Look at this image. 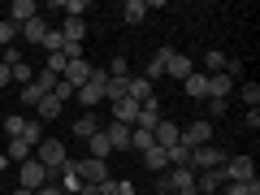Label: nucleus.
<instances>
[{
	"mask_svg": "<svg viewBox=\"0 0 260 195\" xmlns=\"http://www.w3.org/2000/svg\"><path fill=\"white\" fill-rule=\"evenodd\" d=\"M74 169H78V178H83V182H104V178H109V165H104V160H95V156H83V160H74Z\"/></svg>",
	"mask_w": 260,
	"mask_h": 195,
	"instance_id": "6e6552de",
	"label": "nucleus"
},
{
	"mask_svg": "<svg viewBox=\"0 0 260 195\" xmlns=\"http://www.w3.org/2000/svg\"><path fill=\"white\" fill-rule=\"evenodd\" d=\"M35 195H65V191H61V186H52V182H44V186H39Z\"/></svg>",
	"mask_w": 260,
	"mask_h": 195,
	"instance_id": "a19ab883",
	"label": "nucleus"
},
{
	"mask_svg": "<svg viewBox=\"0 0 260 195\" xmlns=\"http://www.w3.org/2000/svg\"><path fill=\"white\" fill-rule=\"evenodd\" d=\"M148 95H152V83H148V78H126V100L143 104Z\"/></svg>",
	"mask_w": 260,
	"mask_h": 195,
	"instance_id": "6ab92c4d",
	"label": "nucleus"
},
{
	"mask_svg": "<svg viewBox=\"0 0 260 195\" xmlns=\"http://www.w3.org/2000/svg\"><path fill=\"white\" fill-rule=\"evenodd\" d=\"M48 22H44V13H39L35 22H26V26H22V39H26V44H44V35H48Z\"/></svg>",
	"mask_w": 260,
	"mask_h": 195,
	"instance_id": "aec40b11",
	"label": "nucleus"
},
{
	"mask_svg": "<svg viewBox=\"0 0 260 195\" xmlns=\"http://www.w3.org/2000/svg\"><path fill=\"white\" fill-rule=\"evenodd\" d=\"M104 83H109V70H95V65H91V78H87V83L74 91V95H78V104H83L87 113H91L95 104H104Z\"/></svg>",
	"mask_w": 260,
	"mask_h": 195,
	"instance_id": "f257e3e1",
	"label": "nucleus"
},
{
	"mask_svg": "<svg viewBox=\"0 0 260 195\" xmlns=\"http://www.w3.org/2000/svg\"><path fill=\"white\" fill-rule=\"evenodd\" d=\"M117 195H135V186H130V182H117Z\"/></svg>",
	"mask_w": 260,
	"mask_h": 195,
	"instance_id": "37998d69",
	"label": "nucleus"
},
{
	"mask_svg": "<svg viewBox=\"0 0 260 195\" xmlns=\"http://www.w3.org/2000/svg\"><path fill=\"white\" fill-rule=\"evenodd\" d=\"M234 91L243 95V104H247V109H260V83H239Z\"/></svg>",
	"mask_w": 260,
	"mask_h": 195,
	"instance_id": "a878e982",
	"label": "nucleus"
},
{
	"mask_svg": "<svg viewBox=\"0 0 260 195\" xmlns=\"http://www.w3.org/2000/svg\"><path fill=\"white\" fill-rule=\"evenodd\" d=\"M130 148H135V152H148L152 148V130H130Z\"/></svg>",
	"mask_w": 260,
	"mask_h": 195,
	"instance_id": "7c9ffc66",
	"label": "nucleus"
},
{
	"mask_svg": "<svg viewBox=\"0 0 260 195\" xmlns=\"http://www.w3.org/2000/svg\"><path fill=\"white\" fill-rule=\"evenodd\" d=\"M87 78H91V65H87L83 56H78V61H70V65H65V74H61V83H70V87H74V91H78V87H83Z\"/></svg>",
	"mask_w": 260,
	"mask_h": 195,
	"instance_id": "f8f14e48",
	"label": "nucleus"
},
{
	"mask_svg": "<svg viewBox=\"0 0 260 195\" xmlns=\"http://www.w3.org/2000/svg\"><path fill=\"white\" fill-rule=\"evenodd\" d=\"M61 9H65V18H83V13H87V0H61Z\"/></svg>",
	"mask_w": 260,
	"mask_h": 195,
	"instance_id": "f704fd0d",
	"label": "nucleus"
},
{
	"mask_svg": "<svg viewBox=\"0 0 260 195\" xmlns=\"http://www.w3.org/2000/svg\"><path fill=\"white\" fill-rule=\"evenodd\" d=\"M44 182H52V174H48V169L39 165L35 156H30V160H22V165H18V186H26V191H39Z\"/></svg>",
	"mask_w": 260,
	"mask_h": 195,
	"instance_id": "20e7f679",
	"label": "nucleus"
},
{
	"mask_svg": "<svg viewBox=\"0 0 260 195\" xmlns=\"http://www.w3.org/2000/svg\"><path fill=\"white\" fill-rule=\"evenodd\" d=\"M52 100L70 104V100H74V87H70V83H61V78H56V87H52Z\"/></svg>",
	"mask_w": 260,
	"mask_h": 195,
	"instance_id": "e433bc0d",
	"label": "nucleus"
},
{
	"mask_svg": "<svg viewBox=\"0 0 260 195\" xmlns=\"http://www.w3.org/2000/svg\"><path fill=\"white\" fill-rule=\"evenodd\" d=\"M143 18H148V5H143V0H126V5H121V22H130V26H139Z\"/></svg>",
	"mask_w": 260,
	"mask_h": 195,
	"instance_id": "412c9836",
	"label": "nucleus"
},
{
	"mask_svg": "<svg viewBox=\"0 0 260 195\" xmlns=\"http://www.w3.org/2000/svg\"><path fill=\"white\" fill-rule=\"evenodd\" d=\"M100 121H95L91 117V113H87V117H74V135H78V139H91V135H100Z\"/></svg>",
	"mask_w": 260,
	"mask_h": 195,
	"instance_id": "5701e85b",
	"label": "nucleus"
},
{
	"mask_svg": "<svg viewBox=\"0 0 260 195\" xmlns=\"http://www.w3.org/2000/svg\"><path fill=\"white\" fill-rule=\"evenodd\" d=\"M182 91L191 95V100H208V74H204V70L186 74V78H182Z\"/></svg>",
	"mask_w": 260,
	"mask_h": 195,
	"instance_id": "ddd939ff",
	"label": "nucleus"
},
{
	"mask_svg": "<svg viewBox=\"0 0 260 195\" xmlns=\"http://www.w3.org/2000/svg\"><path fill=\"white\" fill-rule=\"evenodd\" d=\"M169 52H174V48H156V52H152V65H148V78H165V65H169Z\"/></svg>",
	"mask_w": 260,
	"mask_h": 195,
	"instance_id": "b1692460",
	"label": "nucleus"
},
{
	"mask_svg": "<svg viewBox=\"0 0 260 195\" xmlns=\"http://www.w3.org/2000/svg\"><path fill=\"white\" fill-rule=\"evenodd\" d=\"M126 70H130V65H126V56H113V70H109V78H130Z\"/></svg>",
	"mask_w": 260,
	"mask_h": 195,
	"instance_id": "58836bf2",
	"label": "nucleus"
},
{
	"mask_svg": "<svg viewBox=\"0 0 260 195\" xmlns=\"http://www.w3.org/2000/svg\"><path fill=\"white\" fill-rule=\"evenodd\" d=\"M13 83H22V87H26V83H35V70H30L26 61H22V65H13Z\"/></svg>",
	"mask_w": 260,
	"mask_h": 195,
	"instance_id": "c9c22d12",
	"label": "nucleus"
},
{
	"mask_svg": "<svg viewBox=\"0 0 260 195\" xmlns=\"http://www.w3.org/2000/svg\"><path fill=\"white\" fill-rule=\"evenodd\" d=\"M165 156H169V165H186V160H191V148H186V143L178 139L174 148H165Z\"/></svg>",
	"mask_w": 260,
	"mask_h": 195,
	"instance_id": "c756f323",
	"label": "nucleus"
},
{
	"mask_svg": "<svg viewBox=\"0 0 260 195\" xmlns=\"http://www.w3.org/2000/svg\"><path fill=\"white\" fill-rule=\"evenodd\" d=\"M225 178H230V182L256 178V160H251V156H225Z\"/></svg>",
	"mask_w": 260,
	"mask_h": 195,
	"instance_id": "9d476101",
	"label": "nucleus"
},
{
	"mask_svg": "<svg viewBox=\"0 0 260 195\" xmlns=\"http://www.w3.org/2000/svg\"><path fill=\"white\" fill-rule=\"evenodd\" d=\"M61 39L83 48V39H87V18H65V22H61Z\"/></svg>",
	"mask_w": 260,
	"mask_h": 195,
	"instance_id": "4468645a",
	"label": "nucleus"
},
{
	"mask_svg": "<svg viewBox=\"0 0 260 195\" xmlns=\"http://www.w3.org/2000/svg\"><path fill=\"white\" fill-rule=\"evenodd\" d=\"M165 74H174L178 83H182L186 74H195V65H191V56H186V52H169V65H165Z\"/></svg>",
	"mask_w": 260,
	"mask_h": 195,
	"instance_id": "2eb2a0df",
	"label": "nucleus"
},
{
	"mask_svg": "<svg viewBox=\"0 0 260 195\" xmlns=\"http://www.w3.org/2000/svg\"><path fill=\"white\" fill-rule=\"evenodd\" d=\"M182 143L186 148H204V143H213V126H208V117H200V121H186L182 126Z\"/></svg>",
	"mask_w": 260,
	"mask_h": 195,
	"instance_id": "423d86ee",
	"label": "nucleus"
},
{
	"mask_svg": "<svg viewBox=\"0 0 260 195\" xmlns=\"http://www.w3.org/2000/svg\"><path fill=\"white\" fill-rule=\"evenodd\" d=\"M35 160L48 169V174H56V169L70 160V152H65V143H61V139H39V143H35Z\"/></svg>",
	"mask_w": 260,
	"mask_h": 195,
	"instance_id": "f03ea898",
	"label": "nucleus"
},
{
	"mask_svg": "<svg viewBox=\"0 0 260 195\" xmlns=\"http://www.w3.org/2000/svg\"><path fill=\"white\" fill-rule=\"evenodd\" d=\"M35 109H39V117H44V121H52V117H56V113H61V109H65V104H61V100H52V95H44V100H39V104H35Z\"/></svg>",
	"mask_w": 260,
	"mask_h": 195,
	"instance_id": "c85d7f7f",
	"label": "nucleus"
},
{
	"mask_svg": "<svg viewBox=\"0 0 260 195\" xmlns=\"http://www.w3.org/2000/svg\"><path fill=\"white\" fill-rule=\"evenodd\" d=\"M18 35H22V30L13 26L9 18H0V48H9V44H13V39H18Z\"/></svg>",
	"mask_w": 260,
	"mask_h": 195,
	"instance_id": "2f4dec72",
	"label": "nucleus"
},
{
	"mask_svg": "<svg viewBox=\"0 0 260 195\" xmlns=\"http://www.w3.org/2000/svg\"><path fill=\"white\" fill-rule=\"evenodd\" d=\"M217 165H225V152L221 148H213V143H204V148H195L191 152V160H186V169H217Z\"/></svg>",
	"mask_w": 260,
	"mask_h": 195,
	"instance_id": "39448f33",
	"label": "nucleus"
},
{
	"mask_svg": "<svg viewBox=\"0 0 260 195\" xmlns=\"http://www.w3.org/2000/svg\"><path fill=\"white\" fill-rule=\"evenodd\" d=\"M178 139H182V126H178V121L160 117L156 126H152V143H156V148H174Z\"/></svg>",
	"mask_w": 260,
	"mask_h": 195,
	"instance_id": "0eeeda50",
	"label": "nucleus"
},
{
	"mask_svg": "<svg viewBox=\"0 0 260 195\" xmlns=\"http://www.w3.org/2000/svg\"><path fill=\"white\" fill-rule=\"evenodd\" d=\"M5 130H9V139H22V130H26V117H5Z\"/></svg>",
	"mask_w": 260,
	"mask_h": 195,
	"instance_id": "4c0bfd02",
	"label": "nucleus"
},
{
	"mask_svg": "<svg viewBox=\"0 0 260 195\" xmlns=\"http://www.w3.org/2000/svg\"><path fill=\"white\" fill-rule=\"evenodd\" d=\"M104 100H126V78H109V83H104Z\"/></svg>",
	"mask_w": 260,
	"mask_h": 195,
	"instance_id": "cd10ccee",
	"label": "nucleus"
},
{
	"mask_svg": "<svg viewBox=\"0 0 260 195\" xmlns=\"http://www.w3.org/2000/svg\"><path fill=\"white\" fill-rule=\"evenodd\" d=\"M87 148H91V156H95V160H109V156H113L109 139H104V130H100V135H91V139H87Z\"/></svg>",
	"mask_w": 260,
	"mask_h": 195,
	"instance_id": "393cba45",
	"label": "nucleus"
},
{
	"mask_svg": "<svg viewBox=\"0 0 260 195\" xmlns=\"http://www.w3.org/2000/svg\"><path fill=\"white\" fill-rule=\"evenodd\" d=\"M9 78H13V70H9L5 61H0V87H9Z\"/></svg>",
	"mask_w": 260,
	"mask_h": 195,
	"instance_id": "79ce46f5",
	"label": "nucleus"
},
{
	"mask_svg": "<svg viewBox=\"0 0 260 195\" xmlns=\"http://www.w3.org/2000/svg\"><path fill=\"white\" fill-rule=\"evenodd\" d=\"M22 139H26L30 148H35V143L44 139V130H39V121H35V117H26V130H22Z\"/></svg>",
	"mask_w": 260,
	"mask_h": 195,
	"instance_id": "473e14b6",
	"label": "nucleus"
},
{
	"mask_svg": "<svg viewBox=\"0 0 260 195\" xmlns=\"http://www.w3.org/2000/svg\"><path fill=\"white\" fill-rule=\"evenodd\" d=\"M56 174H61V191H65V195H78V186H83V178H78L74 160H65V165L56 169Z\"/></svg>",
	"mask_w": 260,
	"mask_h": 195,
	"instance_id": "f3484780",
	"label": "nucleus"
},
{
	"mask_svg": "<svg viewBox=\"0 0 260 195\" xmlns=\"http://www.w3.org/2000/svg\"><path fill=\"white\" fill-rule=\"evenodd\" d=\"M104 139H109L113 152H130V126H121V121H109L104 126Z\"/></svg>",
	"mask_w": 260,
	"mask_h": 195,
	"instance_id": "9b49d317",
	"label": "nucleus"
},
{
	"mask_svg": "<svg viewBox=\"0 0 260 195\" xmlns=\"http://www.w3.org/2000/svg\"><path fill=\"white\" fill-rule=\"evenodd\" d=\"M247 130H260V109H247Z\"/></svg>",
	"mask_w": 260,
	"mask_h": 195,
	"instance_id": "ea45409f",
	"label": "nucleus"
},
{
	"mask_svg": "<svg viewBox=\"0 0 260 195\" xmlns=\"http://www.w3.org/2000/svg\"><path fill=\"white\" fill-rule=\"evenodd\" d=\"M9 195H35V191H26V186H13V191Z\"/></svg>",
	"mask_w": 260,
	"mask_h": 195,
	"instance_id": "c03bdc74",
	"label": "nucleus"
},
{
	"mask_svg": "<svg viewBox=\"0 0 260 195\" xmlns=\"http://www.w3.org/2000/svg\"><path fill=\"white\" fill-rule=\"evenodd\" d=\"M39 13H44V9H39L35 0H13V5H9V22H13V26H18V30L26 26V22H35Z\"/></svg>",
	"mask_w": 260,
	"mask_h": 195,
	"instance_id": "1a4fd4ad",
	"label": "nucleus"
},
{
	"mask_svg": "<svg viewBox=\"0 0 260 195\" xmlns=\"http://www.w3.org/2000/svg\"><path fill=\"white\" fill-rule=\"evenodd\" d=\"M135 117H139V104H135V100H117V104H113V121H121V126L135 130Z\"/></svg>",
	"mask_w": 260,
	"mask_h": 195,
	"instance_id": "dca6fc26",
	"label": "nucleus"
},
{
	"mask_svg": "<svg viewBox=\"0 0 260 195\" xmlns=\"http://www.w3.org/2000/svg\"><path fill=\"white\" fill-rule=\"evenodd\" d=\"M225 165H217V169H200L195 174V195H221L225 191Z\"/></svg>",
	"mask_w": 260,
	"mask_h": 195,
	"instance_id": "7ed1b4c3",
	"label": "nucleus"
},
{
	"mask_svg": "<svg viewBox=\"0 0 260 195\" xmlns=\"http://www.w3.org/2000/svg\"><path fill=\"white\" fill-rule=\"evenodd\" d=\"M44 52H65V39H61V30H48V35H44Z\"/></svg>",
	"mask_w": 260,
	"mask_h": 195,
	"instance_id": "72a5a7b5",
	"label": "nucleus"
},
{
	"mask_svg": "<svg viewBox=\"0 0 260 195\" xmlns=\"http://www.w3.org/2000/svg\"><path fill=\"white\" fill-rule=\"evenodd\" d=\"M225 61H230V56H225L221 48H208L204 52V74H225Z\"/></svg>",
	"mask_w": 260,
	"mask_h": 195,
	"instance_id": "4be33fe9",
	"label": "nucleus"
},
{
	"mask_svg": "<svg viewBox=\"0 0 260 195\" xmlns=\"http://www.w3.org/2000/svg\"><path fill=\"white\" fill-rule=\"evenodd\" d=\"M30 156H35V148H30L26 139H9V160H18V165H22V160H30Z\"/></svg>",
	"mask_w": 260,
	"mask_h": 195,
	"instance_id": "bb28decb",
	"label": "nucleus"
},
{
	"mask_svg": "<svg viewBox=\"0 0 260 195\" xmlns=\"http://www.w3.org/2000/svg\"><path fill=\"white\" fill-rule=\"evenodd\" d=\"M143 165H148V174H165V169H169V156H165V148H156V143H152V148L143 152Z\"/></svg>",
	"mask_w": 260,
	"mask_h": 195,
	"instance_id": "a211bd4d",
	"label": "nucleus"
}]
</instances>
